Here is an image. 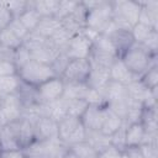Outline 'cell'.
I'll return each instance as SVG.
<instances>
[{
  "instance_id": "cell-48",
  "label": "cell",
  "mask_w": 158,
  "mask_h": 158,
  "mask_svg": "<svg viewBox=\"0 0 158 158\" xmlns=\"http://www.w3.org/2000/svg\"><path fill=\"white\" fill-rule=\"evenodd\" d=\"M0 158H25V154L22 149L0 151Z\"/></svg>"
},
{
  "instance_id": "cell-7",
  "label": "cell",
  "mask_w": 158,
  "mask_h": 158,
  "mask_svg": "<svg viewBox=\"0 0 158 158\" xmlns=\"http://www.w3.org/2000/svg\"><path fill=\"white\" fill-rule=\"evenodd\" d=\"M67 148L59 139H35L22 151L25 158H60Z\"/></svg>"
},
{
  "instance_id": "cell-30",
  "label": "cell",
  "mask_w": 158,
  "mask_h": 158,
  "mask_svg": "<svg viewBox=\"0 0 158 158\" xmlns=\"http://www.w3.org/2000/svg\"><path fill=\"white\" fill-rule=\"evenodd\" d=\"M21 44H22V40L20 37H17L9 27L0 31V46L2 48L15 51Z\"/></svg>"
},
{
  "instance_id": "cell-50",
  "label": "cell",
  "mask_w": 158,
  "mask_h": 158,
  "mask_svg": "<svg viewBox=\"0 0 158 158\" xmlns=\"http://www.w3.org/2000/svg\"><path fill=\"white\" fill-rule=\"evenodd\" d=\"M60 158H78V156H77V153L74 152V149L72 147H68L64 151V153H63V156Z\"/></svg>"
},
{
  "instance_id": "cell-44",
  "label": "cell",
  "mask_w": 158,
  "mask_h": 158,
  "mask_svg": "<svg viewBox=\"0 0 158 158\" xmlns=\"http://www.w3.org/2000/svg\"><path fill=\"white\" fill-rule=\"evenodd\" d=\"M17 37H20L22 41L26 38V36L30 33L25 27H23V25L20 22V20L19 19H12L11 20V22L9 23V26H7Z\"/></svg>"
},
{
  "instance_id": "cell-35",
  "label": "cell",
  "mask_w": 158,
  "mask_h": 158,
  "mask_svg": "<svg viewBox=\"0 0 158 158\" xmlns=\"http://www.w3.org/2000/svg\"><path fill=\"white\" fill-rule=\"evenodd\" d=\"M139 80L142 81V84L152 90V89H157V85H158V64L151 67L147 72H144L141 77H139Z\"/></svg>"
},
{
  "instance_id": "cell-26",
  "label": "cell",
  "mask_w": 158,
  "mask_h": 158,
  "mask_svg": "<svg viewBox=\"0 0 158 158\" xmlns=\"http://www.w3.org/2000/svg\"><path fill=\"white\" fill-rule=\"evenodd\" d=\"M122 125H123V120L107 107V111H106V115H105V118L102 121L100 131L107 136H111L117 130H120L122 127Z\"/></svg>"
},
{
  "instance_id": "cell-32",
  "label": "cell",
  "mask_w": 158,
  "mask_h": 158,
  "mask_svg": "<svg viewBox=\"0 0 158 158\" xmlns=\"http://www.w3.org/2000/svg\"><path fill=\"white\" fill-rule=\"evenodd\" d=\"M20 83H21V80L17 75L1 77L0 78V96L16 93L20 86Z\"/></svg>"
},
{
  "instance_id": "cell-6",
  "label": "cell",
  "mask_w": 158,
  "mask_h": 158,
  "mask_svg": "<svg viewBox=\"0 0 158 158\" xmlns=\"http://www.w3.org/2000/svg\"><path fill=\"white\" fill-rule=\"evenodd\" d=\"M85 133L86 130L79 117L67 115L58 121V139L68 147L85 141Z\"/></svg>"
},
{
  "instance_id": "cell-19",
  "label": "cell",
  "mask_w": 158,
  "mask_h": 158,
  "mask_svg": "<svg viewBox=\"0 0 158 158\" xmlns=\"http://www.w3.org/2000/svg\"><path fill=\"white\" fill-rule=\"evenodd\" d=\"M30 53H31V58L32 59L51 65V63L56 59V57L60 53V51L57 47H54L51 43V41L47 38L42 44H40L38 47L31 49Z\"/></svg>"
},
{
  "instance_id": "cell-1",
  "label": "cell",
  "mask_w": 158,
  "mask_h": 158,
  "mask_svg": "<svg viewBox=\"0 0 158 158\" xmlns=\"http://www.w3.org/2000/svg\"><path fill=\"white\" fill-rule=\"evenodd\" d=\"M86 14V27L96 31L98 33H104L106 28L112 22V2L111 1H81Z\"/></svg>"
},
{
  "instance_id": "cell-43",
  "label": "cell",
  "mask_w": 158,
  "mask_h": 158,
  "mask_svg": "<svg viewBox=\"0 0 158 158\" xmlns=\"http://www.w3.org/2000/svg\"><path fill=\"white\" fill-rule=\"evenodd\" d=\"M143 47H146L149 52L152 53H157L158 51V30H153L148 37L144 40V42L142 43Z\"/></svg>"
},
{
  "instance_id": "cell-45",
  "label": "cell",
  "mask_w": 158,
  "mask_h": 158,
  "mask_svg": "<svg viewBox=\"0 0 158 158\" xmlns=\"http://www.w3.org/2000/svg\"><path fill=\"white\" fill-rule=\"evenodd\" d=\"M11 20H12V16L7 10L5 1H0V31L6 28L11 22Z\"/></svg>"
},
{
  "instance_id": "cell-11",
  "label": "cell",
  "mask_w": 158,
  "mask_h": 158,
  "mask_svg": "<svg viewBox=\"0 0 158 158\" xmlns=\"http://www.w3.org/2000/svg\"><path fill=\"white\" fill-rule=\"evenodd\" d=\"M91 51V41L83 33L72 36L64 52L69 59H88Z\"/></svg>"
},
{
  "instance_id": "cell-4",
  "label": "cell",
  "mask_w": 158,
  "mask_h": 158,
  "mask_svg": "<svg viewBox=\"0 0 158 158\" xmlns=\"http://www.w3.org/2000/svg\"><path fill=\"white\" fill-rule=\"evenodd\" d=\"M17 77L25 84L37 88L42 83H44L57 75L54 74V72L49 64H44V63L37 62L35 59H31L27 64H25L22 68H20L17 70Z\"/></svg>"
},
{
  "instance_id": "cell-15",
  "label": "cell",
  "mask_w": 158,
  "mask_h": 158,
  "mask_svg": "<svg viewBox=\"0 0 158 158\" xmlns=\"http://www.w3.org/2000/svg\"><path fill=\"white\" fill-rule=\"evenodd\" d=\"M19 139V143L21 146V148L23 149L25 147H27L28 144H31L35 139V130H33V123L23 117H20L19 120H15L12 122H9Z\"/></svg>"
},
{
  "instance_id": "cell-14",
  "label": "cell",
  "mask_w": 158,
  "mask_h": 158,
  "mask_svg": "<svg viewBox=\"0 0 158 158\" xmlns=\"http://www.w3.org/2000/svg\"><path fill=\"white\" fill-rule=\"evenodd\" d=\"M107 111L106 105H89L83 116L80 117L85 130L100 131L102 121Z\"/></svg>"
},
{
  "instance_id": "cell-22",
  "label": "cell",
  "mask_w": 158,
  "mask_h": 158,
  "mask_svg": "<svg viewBox=\"0 0 158 158\" xmlns=\"http://www.w3.org/2000/svg\"><path fill=\"white\" fill-rule=\"evenodd\" d=\"M22 149L19 139L10 123H5L0 127V151Z\"/></svg>"
},
{
  "instance_id": "cell-28",
  "label": "cell",
  "mask_w": 158,
  "mask_h": 158,
  "mask_svg": "<svg viewBox=\"0 0 158 158\" xmlns=\"http://www.w3.org/2000/svg\"><path fill=\"white\" fill-rule=\"evenodd\" d=\"M60 27V21L57 17H42L35 32L44 38H49Z\"/></svg>"
},
{
  "instance_id": "cell-41",
  "label": "cell",
  "mask_w": 158,
  "mask_h": 158,
  "mask_svg": "<svg viewBox=\"0 0 158 158\" xmlns=\"http://www.w3.org/2000/svg\"><path fill=\"white\" fill-rule=\"evenodd\" d=\"M79 1H72V0H62L59 1V7H58V14H57V19L62 20L65 16L70 15L75 7L78 6Z\"/></svg>"
},
{
  "instance_id": "cell-10",
  "label": "cell",
  "mask_w": 158,
  "mask_h": 158,
  "mask_svg": "<svg viewBox=\"0 0 158 158\" xmlns=\"http://www.w3.org/2000/svg\"><path fill=\"white\" fill-rule=\"evenodd\" d=\"M86 14H88V10L83 5V2L79 1L78 6L75 7V10L70 15H68L64 19L59 20L60 21V25L72 36L78 35V33H81V31L86 27V23H85V21H86Z\"/></svg>"
},
{
  "instance_id": "cell-40",
  "label": "cell",
  "mask_w": 158,
  "mask_h": 158,
  "mask_svg": "<svg viewBox=\"0 0 158 158\" xmlns=\"http://www.w3.org/2000/svg\"><path fill=\"white\" fill-rule=\"evenodd\" d=\"M125 131H126V123L123 122L122 127L120 130H117L114 135H111V147H114L115 149L123 152L126 148V143H125Z\"/></svg>"
},
{
  "instance_id": "cell-20",
  "label": "cell",
  "mask_w": 158,
  "mask_h": 158,
  "mask_svg": "<svg viewBox=\"0 0 158 158\" xmlns=\"http://www.w3.org/2000/svg\"><path fill=\"white\" fill-rule=\"evenodd\" d=\"M109 69H110V80L123 84V85H128L133 80L139 79L128 70V68L125 65V63L122 62L121 58L115 59Z\"/></svg>"
},
{
  "instance_id": "cell-36",
  "label": "cell",
  "mask_w": 158,
  "mask_h": 158,
  "mask_svg": "<svg viewBox=\"0 0 158 158\" xmlns=\"http://www.w3.org/2000/svg\"><path fill=\"white\" fill-rule=\"evenodd\" d=\"M89 104L85 100H68L67 99V115L74 117H81Z\"/></svg>"
},
{
  "instance_id": "cell-27",
  "label": "cell",
  "mask_w": 158,
  "mask_h": 158,
  "mask_svg": "<svg viewBox=\"0 0 158 158\" xmlns=\"http://www.w3.org/2000/svg\"><path fill=\"white\" fill-rule=\"evenodd\" d=\"M33 7L42 17H57L59 0H35Z\"/></svg>"
},
{
  "instance_id": "cell-49",
  "label": "cell",
  "mask_w": 158,
  "mask_h": 158,
  "mask_svg": "<svg viewBox=\"0 0 158 158\" xmlns=\"http://www.w3.org/2000/svg\"><path fill=\"white\" fill-rule=\"evenodd\" d=\"M99 158H121V152L115 149L114 147H110L106 151L101 152Z\"/></svg>"
},
{
  "instance_id": "cell-12",
  "label": "cell",
  "mask_w": 158,
  "mask_h": 158,
  "mask_svg": "<svg viewBox=\"0 0 158 158\" xmlns=\"http://www.w3.org/2000/svg\"><path fill=\"white\" fill-rule=\"evenodd\" d=\"M36 139H58V121L43 115L32 121Z\"/></svg>"
},
{
  "instance_id": "cell-33",
  "label": "cell",
  "mask_w": 158,
  "mask_h": 158,
  "mask_svg": "<svg viewBox=\"0 0 158 158\" xmlns=\"http://www.w3.org/2000/svg\"><path fill=\"white\" fill-rule=\"evenodd\" d=\"M32 1H28V0H14V1H5L6 4V7L7 10L10 11L12 19H17L20 17L28 7L32 6Z\"/></svg>"
},
{
  "instance_id": "cell-38",
  "label": "cell",
  "mask_w": 158,
  "mask_h": 158,
  "mask_svg": "<svg viewBox=\"0 0 158 158\" xmlns=\"http://www.w3.org/2000/svg\"><path fill=\"white\" fill-rule=\"evenodd\" d=\"M154 28L147 26V25H143V23H139L137 22L132 28H131V33H132V37H133V41L135 43H138V44H142L144 42V40L148 37V35L153 31Z\"/></svg>"
},
{
  "instance_id": "cell-24",
  "label": "cell",
  "mask_w": 158,
  "mask_h": 158,
  "mask_svg": "<svg viewBox=\"0 0 158 158\" xmlns=\"http://www.w3.org/2000/svg\"><path fill=\"white\" fill-rule=\"evenodd\" d=\"M85 141L91 144L99 153L106 151L107 148L111 147V137L102 133L101 131H91L86 130L85 133Z\"/></svg>"
},
{
  "instance_id": "cell-21",
  "label": "cell",
  "mask_w": 158,
  "mask_h": 158,
  "mask_svg": "<svg viewBox=\"0 0 158 158\" xmlns=\"http://www.w3.org/2000/svg\"><path fill=\"white\" fill-rule=\"evenodd\" d=\"M144 136H146V130H144V127L142 126L141 122L126 125V131H125L126 148H128V147H139L141 144H143Z\"/></svg>"
},
{
  "instance_id": "cell-42",
  "label": "cell",
  "mask_w": 158,
  "mask_h": 158,
  "mask_svg": "<svg viewBox=\"0 0 158 158\" xmlns=\"http://www.w3.org/2000/svg\"><path fill=\"white\" fill-rule=\"evenodd\" d=\"M12 75H17V68L14 62L9 59H0V78Z\"/></svg>"
},
{
  "instance_id": "cell-5",
  "label": "cell",
  "mask_w": 158,
  "mask_h": 158,
  "mask_svg": "<svg viewBox=\"0 0 158 158\" xmlns=\"http://www.w3.org/2000/svg\"><path fill=\"white\" fill-rule=\"evenodd\" d=\"M117 53L106 35L99 33L91 42V51L89 56V62L91 64L110 68L115 59H117Z\"/></svg>"
},
{
  "instance_id": "cell-8",
  "label": "cell",
  "mask_w": 158,
  "mask_h": 158,
  "mask_svg": "<svg viewBox=\"0 0 158 158\" xmlns=\"http://www.w3.org/2000/svg\"><path fill=\"white\" fill-rule=\"evenodd\" d=\"M90 62L89 59H70L62 74L64 81L73 83H85L90 73Z\"/></svg>"
},
{
  "instance_id": "cell-13",
  "label": "cell",
  "mask_w": 158,
  "mask_h": 158,
  "mask_svg": "<svg viewBox=\"0 0 158 158\" xmlns=\"http://www.w3.org/2000/svg\"><path fill=\"white\" fill-rule=\"evenodd\" d=\"M0 110L5 117L6 123L19 120L23 112V105L16 93L6 94L0 99Z\"/></svg>"
},
{
  "instance_id": "cell-31",
  "label": "cell",
  "mask_w": 158,
  "mask_h": 158,
  "mask_svg": "<svg viewBox=\"0 0 158 158\" xmlns=\"http://www.w3.org/2000/svg\"><path fill=\"white\" fill-rule=\"evenodd\" d=\"M70 38H72V35H70L67 30H64V28L62 27V25H60V27H59L48 40H49L51 43H52L54 47H57L60 52H64V49H65V47H67V44H68V42H69Z\"/></svg>"
},
{
  "instance_id": "cell-17",
  "label": "cell",
  "mask_w": 158,
  "mask_h": 158,
  "mask_svg": "<svg viewBox=\"0 0 158 158\" xmlns=\"http://www.w3.org/2000/svg\"><path fill=\"white\" fill-rule=\"evenodd\" d=\"M139 4L141 11L138 16V22L158 30V1H139Z\"/></svg>"
},
{
  "instance_id": "cell-37",
  "label": "cell",
  "mask_w": 158,
  "mask_h": 158,
  "mask_svg": "<svg viewBox=\"0 0 158 158\" xmlns=\"http://www.w3.org/2000/svg\"><path fill=\"white\" fill-rule=\"evenodd\" d=\"M31 59H32L31 58V53H30V51L23 44H21L20 47H17L14 51V53H12V62L16 65L17 70L20 68H22L25 64H27Z\"/></svg>"
},
{
  "instance_id": "cell-2",
  "label": "cell",
  "mask_w": 158,
  "mask_h": 158,
  "mask_svg": "<svg viewBox=\"0 0 158 158\" xmlns=\"http://www.w3.org/2000/svg\"><path fill=\"white\" fill-rule=\"evenodd\" d=\"M128 70L139 78L151 67L157 64V53L149 52L146 47L138 43H133L132 47L121 57Z\"/></svg>"
},
{
  "instance_id": "cell-25",
  "label": "cell",
  "mask_w": 158,
  "mask_h": 158,
  "mask_svg": "<svg viewBox=\"0 0 158 158\" xmlns=\"http://www.w3.org/2000/svg\"><path fill=\"white\" fill-rule=\"evenodd\" d=\"M16 94L20 98V100L23 105V109L41 102L40 98H38V94H37V89L28 85V84H25L23 81L20 83V86H19Z\"/></svg>"
},
{
  "instance_id": "cell-18",
  "label": "cell",
  "mask_w": 158,
  "mask_h": 158,
  "mask_svg": "<svg viewBox=\"0 0 158 158\" xmlns=\"http://www.w3.org/2000/svg\"><path fill=\"white\" fill-rule=\"evenodd\" d=\"M90 68V73L88 75L86 79V85L91 89L95 90H101L105 88V85L110 81V69L106 67H101V65H96V64H91Z\"/></svg>"
},
{
  "instance_id": "cell-29",
  "label": "cell",
  "mask_w": 158,
  "mask_h": 158,
  "mask_svg": "<svg viewBox=\"0 0 158 158\" xmlns=\"http://www.w3.org/2000/svg\"><path fill=\"white\" fill-rule=\"evenodd\" d=\"M33 4H35V0H33V2H32V6L28 7L20 17H17V19L20 20V22L23 25V27H25L28 32H33V31L36 30V27L38 26L41 19H42V16L35 10Z\"/></svg>"
},
{
  "instance_id": "cell-23",
  "label": "cell",
  "mask_w": 158,
  "mask_h": 158,
  "mask_svg": "<svg viewBox=\"0 0 158 158\" xmlns=\"http://www.w3.org/2000/svg\"><path fill=\"white\" fill-rule=\"evenodd\" d=\"M89 86L86 83H73L64 81V91L63 98L68 100H85L89 93Z\"/></svg>"
},
{
  "instance_id": "cell-39",
  "label": "cell",
  "mask_w": 158,
  "mask_h": 158,
  "mask_svg": "<svg viewBox=\"0 0 158 158\" xmlns=\"http://www.w3.org/2000/svg\"><path fill=\"white\" fill-rule=\"evenodd\" d=\"M69 60L70 59L65 54V52H60L56 57V59L51 63V68L53 69V72H54V74L57 77H62V74H63V72H64V69H65V67H67V64H68Z\"/></svg>"
},
{
  "instance_id": "cell-16",
  "label": "cell",
  "mask_w": 158,
  "mask_h": 158,
  "mask_svg": "<svg viewBox=\"0 0 158 158\" xmlns=\"http://www.w3.org/2000/svg\"><path fill=\"white\" fill-rule=\"evenodd\" d=\"M107 37L110 38L118 58H121L135 43L131 30H115Z\"/></svg>"
},
{
  "instance_id": "cell-51",
  "label": "cell",
  "mask_w": 158,
  "mask_h": 158,
  "mask_svg": "<svg viewBox=\"0 0 158 158\" xmlns=\"http://www.w3.org/2000/svg\"><path fill=\"white\" fill-rule=\"evenodd\" d=\"M5 123H6L5 117H4V115H2V112H1V110H0V127H1V126H4Z\"/></svg>"
},
{
  "instance_id": "cell-9",
  "label": "cell",
  "mask_w": 158,
  "mask_h": 158,
  "mask_svg": "<svg viewBox=\"0 0 158 158\" xmlns=\"http://www.w3.org/2000/svg\"><path fill=\"white\" fill-rule=\"evenodd\" d=\"M36 89H37V94H38L41 102L48 104V102H52V101H56L63 98L64 80L60 77H54L42 83Z\"/></svg>"
},
{
  "instance_id": "cell-34",
  "label": "cell",
  "mask_w": 158,
  "mask_h": 158,
  "mask_svg": "<svg viewBox=\"0 0 158 158\" xmlns=\"http://www.w3.org/2000/svg\"><path fill=\"white\" fill-rule=\"evenodd\" d=\"M70 147L74 149L78 158H99V156H100V153L91 144H89L86 141L79 142V143L73 144Z\"/></svg>"
},
{
  "instance_id": "cell-47",
  "label": "cell",
  "mask_w": 158,
  "mask_h": 158,
  "mask_svg": "<svg viewBox=\"0 0 158 158\" xmlns=\"http://www.w3.org/2000/svg\"><path fill=\"white\" fill-rule=\"evenodd\" d=\"M121 158H142L138 147H128L121 152Z\"/></svg>"
},
{
  "instance_id": "cell-46",
  "label": "cell",
  "mask_w": 158,
  "mask_h": 158,
  "mask_svg": "<svg viewBox=\"0 0 158 158\" xmlns=\"http://www.w3.org/2000/svg\"><path fill=\"white\" fill-rule=\"evenodd\" d=\"M138 148H139V152L142 154V158H158L157 144L144 143V144H141Z\"/></svg>"
},
{
  "instance_id": "cell-3",
  "label": "cell",
  "mask_w": 158,
  "mask_h": 158,
  "mask_svg": "<svg viewBox=\"0 0 158 158\" xmlns=\"http://www.w3.org/2000/svg\"><path fill=\"white\" fill-rule=\"evenodd\" d=\"M112 2V22L117 30H131L137 22L141 11L139 1L118 0Z\"/></svg>"
}]
</instances>
